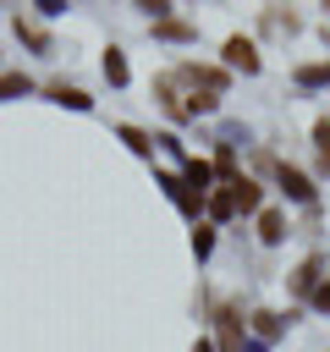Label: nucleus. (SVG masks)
<instances>
[{
  "mask_svg": "<svg viewBox=\"0 0 330 352\" xmlns=\"http://www.w3.org/2000/svg\"><path fill=\"white\" fill-rule=\"evenodd\" d=\"M226 187H231V204H236V209H258V198H264L258 182H248V176H236V182H226Z\"/></svg>",
  "mask_w": 330,
  "mask_h": 352,
  "instance_id": "obj_1",
  "label": "nucleus"
},
{
  "mask_svg": "<svg viewBox=\"0 0 330 352\" xmlns=\"http://www.w3.org/2000/svg\"><path fill=\"white\" fill-rule=\"evenodd\" d=\"M226 60H231V66H242V72H258V55H253V44H248V38H231V44H226Z\"/></svg>",
  "mask_w": 330,
  "mask_h": 352,
  "instance_id": "obj_2",
  "label": "nucleus"
},
{
  "mask_svg": "<svg viewBox=\"0 0 330 352\" xmlns=\"http://www.w3.org/2000/svg\"><path fill=\"white\" fill-rule=\"evenodd\" d=\"M280 187H286L292 198H302V204L314 198V187H308V176H302V170H292V165H280Z\"/></svg>",
  "mask_w": 330,
  "mask_h": 352,
  "instance_id": "obj_3",
  "label": "nucleus"
},
{
  "mask_svg": "<svg viewBox=\"0 0 330 352\" xmlns=\"http://www.w3.org/2000/svg\"><path fill=\"white\" fill-rule=\"evenodd\" d=\"M258 231H264V242H280V236H286V220H280L275 209H264V214H258Z\"/></svg>",
  "mask_w": 330,
  "mask_h": 352,
  "instance_id": "obj_4",
  "label": "nucleus"
},
{
  "mask_svg": "<svg viewBox=\"0 0 330 352\" xmlns=\"http://www.w3.org/2000/svg\"><path fill=\"white\" fill-rule=\"evenodd\" d=\"M220 319H226V324H220V346H226V352H236V346H242V330H236V319H231V314H220Z\"/></svg>",
  "mask_w": 330,
  "mask_h": 352,
  "instance_id": "obj_5",
  "label": "nucleus"
},
{
  "mask_svg": "<svg viewBox=\"0 0 330 352\" xmlns=\"http://www.w3.org/2000/svg\"><path fill=\"white\" fill-rule=\"evenodd\" d=\"M104 77H110V82H126V60H121V55H116V50H110V55H104Z\"/></svg>",
  "mask_w": 330,
  "mask_h": 352,
  "instance_id": "obj_6",
  "label": "nucleus"
},
{
  "mask_svg": "<svg viewBox=\"0 0 330 352\" xmlns=\"http://www.w3.org/2000/svg\"><path fill=\"white\" fill-rule=\"evenodd\" d=\"M16 88H28V77H22V72H6V77H0V94H16Z\"/></svg>",
  "mask_w": 330,
  "mask_h": 352,
  "instance_id": "obj_7",
  "label": "nucleus"
},
{
  "mask_svg": "<svg viewBox=\"0 0 330 352\" xmlns=\"http://www.w3.org/2000/svg\"><path fill=\"white\" fill-rule=\"evenodd\" d=\"M314 138H319V148L330 154V121H319V132H314Z\"/></svg>",
  "mask_w": 330,
  "mask_h": 352,
  "instance_id": "obj_8",
  "label": "nucleus"
},
{
  "mask_svg": "<svg viewBox=\"0 0 330 352\" xmlns=\"http://www.w3.org/2000/svg\"><path fill=\"white\" fill-rule=\"evenodd\" d=\"M314 308H330V286H319V292H314Z\"/></svg>",
  "mask_w": 330,
  "mask_h": 352,
  "instance_id": "obj_9",
  "label": "nucleus"
},
{
  "mask_svg": "<svg viewBox=\"0 0 330 352\" xmlns=\"http://www.w3.org/2000/svg\"><path fill=\"white\" fill-rule=\"evenodd\" d=\"M192 352H214V346H209V341H198V346H192Z\"/></svg>",
  "mask_w": 330,
  "mask_h": 352,
  "instance_id": "obj_10",
  "label": "nucleus"
}]
</instances>
